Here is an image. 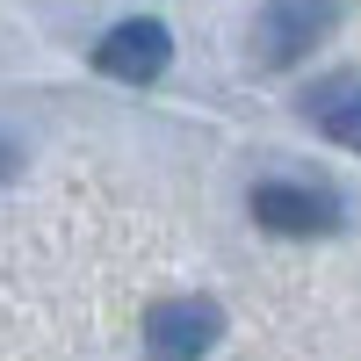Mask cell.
Instances as JSON below:
<instances>
[{"label": "cell", "mask_w": 361, "mask_h": 361, "mask_svg": "<svg viewBox=\"0 0 361 361\" xmlns=\"http://www.w3.org/2000/svg\"><path fill=\"white\" fill-rule=\"evenodd\" d=\"M347 15V0H267L253 15V51L260 66H296V58H311V44L325 37Z\"/></svg>", "instance_id": "6da1fadb"}, {"label": "cell", "mask_w": 361, "mask_h": 361, "mask_svg": "<svg viewBox=\"0 0 361 361\" xmlns=\"http://www.w3.org/2000/svg\"><path fill=\"white\" fill-rule=\"evenodd\" d=\"M217 340H224V311L209 296H166L145 318V354L152 361H202Z\"/></svg>", "instance_id": "7a4b0ae2"}, {"label": "cell", "mask_w": 361, "mask_h": 361, "mask_svg": "<svg viewBox=\"0 0 361 361\" xmlns=\"http://www.w3.org/2000/svg\"><path fill=\"white\" fill-rule=\"evenodd\" d=\"M253 224L282 231V238L340 231V195L333 188H304V180H260L253 188Z\"/></svg>", "instance_id": "3957f363"}, {"label": "cell", "mask_w": 361, "mask_h": 361, "mask_svg": "<svg viewBox=\"0 0 361 361\" xmlns=\"http://www.w3.org/2000/svg\"><path fill=\"white\" fill-rule=\"evenodd\" d=\"M173 66V37L152 22V15H130V22H116L109 37L94 44V73L109 80H123V87H145V80H159Z\"/></svg>", "instance_id": "277c9868"}, {"label": "cell", "mask_w": 361, "mask_h": 361, "mask_svg": "<svg viewBox=\"0 0 361 361\" xmlns=\"http://www.w3.org/2000/svg\"><path fill=\"white\" fill-rule=\"evenodd\" d=\"M318 109H325V130H333L347 152H361V87H333Z\"/></svg>", "instance_id": "5b68a950"}, {"label": "cell", "mask_w": 361, "mask_h": 361, "mask_svg": "<svg viewBox=\"0 0 361 361\" xmlns=\"http://www.w3.org/2000/svg\"><path fill=\"white\" fill-rule=\"evenodd\" d=\"M8 173H15V145L0 137V180H8Z\"/></svg>", "instance_id": "8992f818"}]
</instances>
